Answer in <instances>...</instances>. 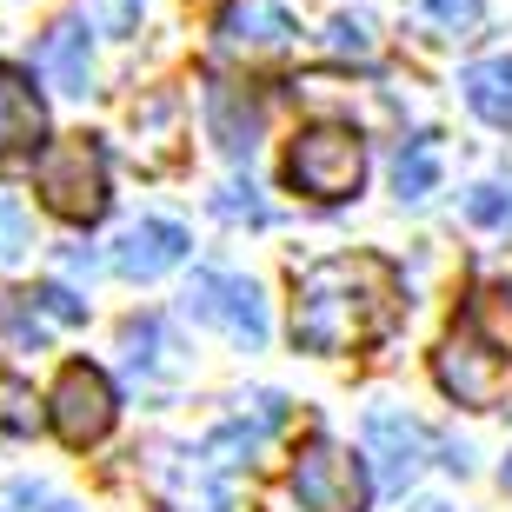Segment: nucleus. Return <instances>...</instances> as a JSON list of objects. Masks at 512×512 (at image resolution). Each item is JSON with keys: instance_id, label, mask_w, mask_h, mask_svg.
Listing matches in <instances>:
<instances>
[{"instance_id": "f257e3e1", "label": "nucleus", "mask_w": 512, "mask_h": 512, "mask_svg": "<svg viewBox=\"0 0 512 512\" xmlns=\"http://www.w3.org/2000/svg\"><path fill=\"white\" fill-rule=\"evenodd\" d=\"M399 320V273L380 253H333L293 273V346L360 353Z\"/></svg>"}, {"instance_id": "f03ea898", "label": "nucleus", "mask_w": 512, "mask_h": 512, "mask_svg": "<svg viewBox=\"0 0 512 512\" xmlns=\"http://www.w3.org/2000/svg\"><path fill=\"white\" fill-rule=\"evenodd\" d=\"M286 187L306 193V200H320V207H333V200H353L366 180V140L360 127H346V120H306L300 133H293V147H286Z\"/></svg>"}, {"instance_id": "7ed1b4c3", "label": "nucleus", "mask_w": 512, "mask_h": 512, "mask_svg": "<svg viewBox=\"0 0 512 512\" xmlns=\"http://www.w3.org/2000/svg\"><path fill=\"white\" fill-rule=\"evenodd\" d=\"M34 187L47 200V213L74 220V227H94L107 213V147L94 133H67L54 147H40V167H34Z\"/></svg>"}, {"instance_id": "20e7f679", "label": "nucleus", "mask_w": 512, "mask_h": 512, "mask_svg": "<svg viewBox=\"0 0 512 512\" xmlns=\"http://www.w3.org/2000/svg\"><path fill=\"white\" fill-rule=\"evenodd\" d=\"M433 380L446 386V399L473 406V413H493L512 399V346L506 340H479L473 326L453 333V340L433 353Z\"/></svg>"}, {"instance_id": "39448f33", "label": "nucleus", "mask_w": 512, "mask_h": 512, "mask_svg": "<svg viewBox=\"0 0 512 512\" xmlns=\"http://www.w3.org/2000/svg\"><path fill=\"white\" fill-rule=\"evenodd\" d=\"M114 413H120V399H114V380L100 366H87V360L60 366L54 393H47V426L67 446H100V439L114 433Z\"/></svg>"}, {"instance_id": "423d86ee", "label": "nucleus", "mask_w": 512, "mask_h": 512, "mask_svg": "<svg viewBox=\"0 0 512 512\" xmlns=\"http://www.w3.org/2000/svg\"><path fill=\"white\" fill-rule=\"evenodd\" d=\"M187 313L200 326H213V333H227L233 346H266V300L260 286L247 280V273H220V266H207V273H193L187 286Z\"/></svg>"}, {"instance_id": "0eeeda50", "label": "nucleus", "mask_w": 512, "mask_h": 512, "mask_svg": "<svg viewBox=\"0 0 512 512\" xmlns=\"http://www.w3.org/2000/svg\"><path fill=\"white\" fill-rule=\"evenodd\" d=\"M293 499L300 512H366V466L333 439H313L300 459H293Z\"/></svg>"}, {"instance_id": "6e6552de", "label": "nucleus", "mask_w": 512, "mask_h": 512, "mask_svg": "<svg viewBox=\"0 0 512 512\" xmlns=\"http://www.w3.org/2000/svg\"><path fill=\"white\" fill-rule=\"evenodd\" d=\"M213 47L227 60H247V67L286 60L293 54V20H286L280 0H227L213 20Z\"/></svg>"}, {"instance_id": "1a4fd4ad", "label": "nucleus", "mask_w": 512, "mask_h": 512, "mask_svg": "<svg viewBox=\"0 0 512 512\" xmlns=\"http://www.w3.org/2000/svg\"><path fill=\"white\" fill-rule=\"evenodd\" d=\"M153 493L167 499L173 512H240L233 506V486L220 479V466L207 453H173V446H160L153 453Z\"/></svg>"}, {"instance_id": "9d476101", "label": "nucleus", "mask_w": 512, "mask_h": 512, "mask_svg": "<svg viewBox=\"0 0 512 512\" xmlns=\"http://www.w3.org/2000/svg\"><path fill=\"white\" fill-rule=\"evenodd\" d=\"M366 459L380 466V486L386 493H406L426 466V426L406 419L399 406H373L366 413Z\"/></svg>"}, {"instance_id": "9b49d317", "label": "nucleus", "mask_w": 512, "mask_h": 512, "mask_svg": "<svg viewBox=\"0 0 512 512\" xmlns=\"http://www.w3.org/2000/svg\"><path fill=\"white\" fill-rule=\"evenodd\" d=\"M187 227H173V220H133L127 233L114 240V273H127V280H160V273H173V266L187 260Z\"/></svg>"}, {"instance_id": "f8f14e48", "label": "nucleus", "mask_w": 512, "mask_h": 512, "mask_svg": "<svg viewBox=\"0 0 512 512\" xmlns=\"http://www.w3.org/2000/svg\"><path fill=\"white\" fill-rule=\"evenodd\" d=\"M47 140V107L34 94V74H20L0 60V160H14V153H34Z\"/></svg>"}, {"instance_id": "ddd939ff", "label": "nucleus", "mask_w": 512, "mask_h": 512, "mask_svg": "<svg viewBox=\"0 0 512 512\" xmlns=\"http://www.w3.org/2000/svg\"><path fill=\"white\" fill-rule=\"evenodd\" d=\"M207 133L227 160H247L260 147V100L233 80H207Z\"/></svg>"}, {"instance_id": "4468645a", "label": "nucleus", "mask_w": 512, "mask_h": 512, "mask_svg": "<svg viewBox=\"0 0 512 512\" xmlns=\"http://www.w3.org/2000/svg\"><path fill=\"white\" fill-rule=\"evenodd\" d=\"M34 67L54 80L60 94H87L94 87V54H87V20H54L40 34V54Z\"/></svg>"}, {"instance_id": "2eb2a0df", "label": "nucleus", "mask_w": 512, "mask_h": 512, "mask_svg": "<svg viewBox=\"0 0 512 512\" xmlns=\"http://www.w3.org/2000/svg\"><path fill=\"white\" fill-rule=\"evenodd\" d=\"M47 346V313H40V293H14L0 286V360L20 366Z\"/></svg>"}, {"instance_id": "dca6fc26", "label": "nucleus", "mask_w": 512, "mask_h": 512, "mask_svg": "<svg viewBox=\"0 0 512 512\" xmlns=\"http://www.w3.org/2000/svg\"><path fill=\"white\" fill-rule=\"evenodd\" d=\"M253 406H260L253 419H227V426L207 439V459L220 466V473H227V466H240V459H253V453L266 446V433H273V426L286 419V399H273V393L253 399Z\"/></svg>"}, {"instance_id": "f3484780", "label": "nucleus", "mask_w": 512, "mask_h": 512, "mask_svg": "<svg viewBox=\"0 0 512 512\" xmlns=\"http://www.w3.org/2000/svg\"><path fill=\"white\" fill-rule=\"evenodd\" d=\"M120 353H127L133 380H173L180 373V346L160 320H127L120 326Z\"/></svg>"}, {"instance_id": "a211bd4d", "label": "nucleus", "mask_w": 512, "mask_h": 512, "mask_svg": "<svg viewBox=\"0 0 512 512\" xmlns=\"http://www.w3.org/2000/svg\"><path fill=\"white\" fill-rule=\"evenodd\" d=\"M466 107L493 127H512V54H493V60H473L466 67Z\"/></svg>"}, {"instance_id": "6ab92c4d", "label": "nucleus", "mask_w": 512, "mask_h": 512, "mask_svg": "<svg viewBox=\"0 0 512 512\" xmlns=\"http://www.w3.org/2000/svg\"><path fill=\"white\" fill-rule=\"evenodd\" d=\"M439 187V147L433 140H406L393 160V193L399 200H426Z\"/></svg>"}, {"instance_id": "aec40b11", "label": "nucleus", "mask_w": 512, "mask_h": 512, "mask_svg": "<svg viewBox=\"0 0 512 512\" xmlns=\"http://www.w3.org/2000/svg\"><path fill=\"white\" fill-rule=\"evenodd\" d=\"M413 14H419V27H433L439 40H459V34H473L479 27V0H413Z\"/></svg>"}, {"instance_id": "412c9836", "label": "nucleus", "mask_w": 512, "mask_h": 512, "mask_svg": "<svg viewBox=\"0 0 512 512\" xmlns=\"http://www.w3.org/2000/svg\"><path fill=\"white\" fill-rule=\"evenodd\" d=\"M27 247H34V213H27V200L0 180V260H20Z\"/></svg>"}, {"instance_id": "4be33fe9", "label": "nucleus", "mask_w": 512, "mask_h": 512, "mask_svg": "<svg viewBox=\"0 0 512 512\" xmlns=\"http://www.w3.org/2000/svg\"><path fill=\"white\" fill-rule=\"evenodd\" d=\"M140 7H147V0H80V20H87V34L127 40L133 27H140Z\"/></svg>"}, {"instance_id": "5701e85b", "label": "nucleus", "mask_w": 512, "mask_h": 512, "mask_svg": "<svg viewBox=\"0 0 512 512\" xmlns=\"http://www.w3.org/2000/svg\"><path fill=\"white\" fill-rule=\"evenodd\" d=\"M326 47H333V54H353V60H373L380 54V34H373V20L340 14L333 27H326Z\"/></svg>"}, {"instance_id": "b1692460", "label": "nucleus", "mask_w": 512, "mask_h": 512, "mask_svg": "<svg viewBox=\"0 0 512 512\" xmlns=\"http://www.w3.org/2000/svg\"><path fill=\"white\" fill-rule=\"evenodd\" d=\"M466 220L473 227H493V233H512V193L506 187H473L466 193Z\"/></svg>"}, {"instance_id": "393cba45", "label": "nucleus", "mask_w": 512, "mask_h": 512, "mask_svg": "<svg viewBox=\"0 0 512 512\" xmlns=\"http://www.w3.org/2000/svg\"><path fill=\"white\" fill-rule=\"evenodd\" d=\"M213 213H220V220H233V227H240V220H247V227H260V220H266V200L253 187H240V180H233V187L213 193Z\"/></svg>"}, {"instance_id": "a878e982", "label": "nucleus", "mask_w": 512, "mask_h": 512, "mask_svg": "<svg viewBox=\"0 0 512 512\" xmlns=\"http://www.w3.org/2000/svg\"><path fill=\"white\" fill-rule=\"evenodd\" d=\"M40 313H47V320H80L87 300H74L67 286H40Z\"/></svg>"}, {"instance_id": "bb28decb", "label": "nucleus", "mask_w": 512, "mask_h": 512, "mask_svg": "<svg viewBox=\"0 0 512 512\" xmlns=\"http://www.w3.org/2000/svg\"><path fill=\"white\" fill-rule=\"evenodd\" d=\"M14 506H27V512H74V506H67V499L40 493V486H27V479H20V486H14Z\"/></svg>"}, {"instance_id": "cd10ccee", "label": "nucleus", "mask_w": 512, "mask_h": 512, "mask_svg": "<svg viewBox=\"0 0 512 512\" xmlns=\"http://www.w3.org/2000/svg\"><path fill=\"white\" fill-rule=\"evenodd\" d=\"M499 479H506V493H512V453H506V473H499Z\"/></svg>"}]
</instances>
